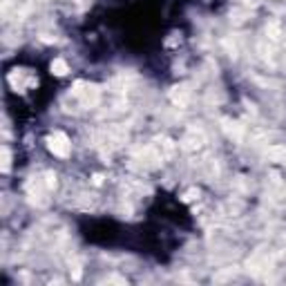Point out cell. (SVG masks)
Returning <instances> with one entry per match:
<instances>
[{
	"label": "cell",
	"mask_w": 286,
	"mask_h": 286,
	"mask_svg": "<svg viewBox=\"0 0 286 286\" xmlns=\"http://www.w3.org/2000/svg\"><path fill=\"white\" fill-rule=\"evenodd\" d=\"M52 72H54L56 76H65V74H67V65L63 61H54V63H52Z\"/></svg>",
	"instance_id": "obj_2"
},
{
	"label": "cell",
	"mask_w": 286,
	"mask_h": 286,
	"mask_svg": "<svg viewBox=\"0 0 286 286\" xmlns=\"http://www.w3.org/2000/svg\"><path fill=\"white\" fill-rule=\"evenodd\" d=\"M47 143H50V150L56 154V157H67V154H70V141H67L65 134L56 132L54 137H50Z\"/></svg>",
	"instance_id": "obj_1"
}]
</instances>
